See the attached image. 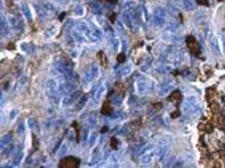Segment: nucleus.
<instances>
[{
  "mask_svg": "<svg viewBox=\"0 0 225 168\" xmlns=\"http://www.w3.org/2000/svg\"><path fill=\"white\" fill-rule=\"evenodd\" d=\"M166 148L164 147H159V146H155V144H149V146L143 147V151H142V155H141V161L142 166H150L151 163L154 161H160L163 160L164 155H166Z\"/></svg>",
  "mask_w": 225,
  "mask_h": 168,
  "instance_id": "1",
  "label": "nucleus"
},
{
  "mask_svg": "<svg viewBox=\"0 0 225 168\" xmlns=\"http://www.w3.org/2000/svg\"><path fill=\"white\" fill-rule=\"evenodd\" d=\"M53 65H55L56 72L58 73L64 79L73 81V79L76 78L74 72H73V65L69 60L64 58V57H57L55 60V62H53Z\"/></svg>",
  "mask_w": 225,
  "mask_h": 168,
  "instance_id": "2",
  "label": "nucleus"
},
{
  "mask_svg": "<svg viewBox=\"0 0 225 168\" xmlns=\"http://www.w3.org/2000/svg\"><path fill=\"white\" fill-rule=\"evenodd\" d=\"M45 97L49 101V103H52L53 106H58L61 103V94L58 92V84L56 79L49 78L45 82Z\"/></svg>",
  "mask_w": 225,
  "mask_h": 168,
  "instance_id": "3",
  "label": "nucleus"
},
{
  "mask_svg": "<svg viewBox=\"0 0 225 168\" xmlns=\"http://www.w3.org/2000/svg\"><path fill=\"white\" fill-rule=\"evenodd\" d=\"M181 107H183V113L186 114L187 116H192V118L197 116L199 114L201 113V103H200V101H199L196 97H193V95L192 97H188V98L184 99Z\"/></svg>",
  "mask_w": 225,
  "mask_h": 168,
  "instance_id": "4",
  "label": "nucleus"
},
{
  "mask_svg": "<svg viewBox=\"0 0 225 168\" xmlns=\"http://www.w3.org/2000/svg\"><path fill=\"white\" fill-rule=\"evenodd\" d=\"M155 82L149 77H139L135 82V90L139 95H144V94H151L155 90Z\"/></svg>",
  "mask_w": 225,
  "mask_h": 168,
  "instance_id": "5",
  "label": "nucleus"
},
{
  "mask_svg": "<svg viewBox=\"0 0 225 168\" xmlns=\"http://www.w3.org/2000/svg\"><path fill=\"white\" fill-rule=\"evenodd\" d=\"M33 7H35V11L39 15V17H41V19H49L56 15V8L53 7L49 1L35 3Z\"/></svg>",
  "mask_w": 225,
  "mask_h": 168,
  "instance_id": "6",
  "label": "nucleus"
},
{
  "mask_svg": "<svg viewBox=\"0 0 225 168\" xmlns=\"http://www.w3.org/2000/svg\"><path fill=\"white\" fill-rule=\"evenodd\" d=\"M125 11L126 12H129V15L131 16V19L134 20V23H135L136 27H139V25L142 24V21H143V17H142V8L139 7L136 3L134 1H126L125 3Z\"/></svg>",
  "mask_w": 225,
  "mask_h": 168,
  "instance_id": "7",
  "label": "nucleus"
},
{
  "mask_svg": "<svg viewBox=\"0 0 225 168\" xmlns=\"http://www.w3.org/2000/svg\"><path fill=\"white\" fill-rule=\"evenodd\" d=\"M74 28L84 36L86 42H94V44L97 42L95 37H94V33H93V27L90 24H87L86 21H77L74 24Z\"/></svg>",
  "mask_w": 225,
  "mask_h": 168,
  "instance_id": "8",
  "label": "nucleus"
},
{
  "mask_svg": "<svg viewBox=\"0 0 225 168\" xmlns=\"http://www.w3.org/2000/svg\"><path fill=\"white\" fill-rule=\"evenodd\" d=\"M151 23L155 28H163L167 24V11L162 7H158L155 12L152 13L151 17Z\"/></svg>",
  "mask_w": 225,
  "mask_h": 168,
  "instance_id": "9",
  "label": "nucleus"
},
{
  "mask_svg": "<svg viewBox=\"0 0 225 168\" xmlns=\"http://www.w3.org/2000/svg\"><path fill=\"white\" fill-rule=\"evenodd\" d=\"M7 20L11 27V31H12L15 35H21L23 31H24V24H23L21 19L16 15H9L7 17Z\"/></svg>",
  "mask_w": 225,
  "mask_h": 168,
  "instance_id": "10",
  "label": "nucleus"
},
{
  "mask_svg": "<svg viewBox=\"0 0 225 168\" xmlns=\"http://www.w3.org/2000/svg\"><path fill=\"white\" fill-rule=\"evenodd\" d=\"M99 77V68L98 65H90L89 69L86 70V72L84 73V78H82V81H84L85 85L90 84L92 81H94L95 78H98Z\"/></svg>",
  "mask_w": 225,
  "mask_h": 168,
  "instance_id": "11",
  "label": "nucleus"
},
{
  "mask_svg": "<svg viewBox=\"0 0 225 168\" xmlns=\"http://www.w3.org/2000/svg\"><path fill=\"white\" fill-rule=\"evenodd\" d=\"M79 98H81V92H79V90H74L73 93L62 97L61 103H62V106L64 107H70V106H73L74 103H77V102L79 101Z\"/></svg>",
  "mask_w": 225,
  "mask_h": 168,
  "instance_id": "12",
  "label": "nucleus"
},
{
  "mask_svg": "<svg viewBox=\"0 0 225 168\" xmlns=\"http://www.w3.org/2000/svg\"><path fill=\"white\" fill-rule=\"evenodd\" d=\"M76 90V85L73 81H69V79H64L62 82L58 84V92L61 94V97H65L68 94L73 93Z\"/></svg>",
  "mask_w": 225,
  "mask_h": 168,
  "instance_id": "13",
  "label": "nucleus"
},
{
  "mask_svg": "<svg viewBox=\"0 0 225 168\" xmlns=\"http://www.w3.org/2000/svg\"><path fill=\"white\" fill-rule=\"evenodd\" d=\"M156 90H158V94H159L160 97L168 95V94L173 90V82L171 81V79H166V81L160 82V84L158 85Z\"/></svg>",
  "mask_w": 225,
  "mask_h": 168,
  "instance_id": "14",
  "label": "nucleus"
},
{
  "mask_svg": "<svg viewBox=\"0 0 225 168\" xmlns=\"http://www.w3.org/2000/svg\"><path fill=\"white\" fill-rule=\"evenodd\" d=\"M208 48H209V50L213 53L215 56H220L221 52H220V44H218V40L216 39V36L213 35L212 32L209 33V36H208Z\"/></svg>",
  "mask_w": 225,
  "mask_h": 168,
  "instance_id": "15",
  "label": "nucleus"
},
{
  "mask_svg": "<svg viewBox=\"0 0 225 168\" xmlns=\"http://www.w3.org/2000/svg\"><path fill=\"white\" fill-rule=\"evenodd\" d=\"M186 41H187L188 49H189V52L192 53V55H195V56L200 55V45L197 44V41H196V39L193 37V36H188L186 39Z\"/></svg>",
  "mask_w": 225,
  "mask_h": 168,
  "instance_id": "16",
  "label": "nucleus"
},
{
  "mask_svg": "<svg viewBox=\"0 0 225 168\" xmlns=\"http://www.w3.org/2000/svg\"><path fill=\"white\" fill-rule=\"evenodd\" d=\"M78 166H79V160L77 158H73V156L64 158L60 161V167H62V168H76Z\"/></svg>",
  "mask_w": 225,
  "mask_h": 168,
  "instance_id": "17",
  "label": "nucleus"
},
{
  "mask_svg": "<svg viewBox=\"0 0 225 168\" xmlns=\"http://www.w3.org/2000/svg\"><path fill=\"white\" fill-rule=\"evenodd\" d=\"M121 19H122V23L125 24V27L127 28V29H130V31H135L136 28V25H135V23H134V20L131 19V16L129 15V12H126V11H123L122 12V15H121Z\"/></svg>",
  "mask_w": 225,
  "mask_h": 168,
  "instance_id": "18",
  "label": "nucleus"
},
{
  "mask_svg": "<svg viewBox=\"0 0 225 168\" xmlns=\"http://www.w3.org/2000/svg\"><path fill=\"white\" fill-rule=\"evenodd\" d=\"M105 93H106V86H105V85H99L97 89L93 90V101L95 102V103L99 102L105 97Z\"/></svg>",
  "mask_w": 225,
  "mask_h": 168,
  "instance_id": "19",
  "label": "nucleus"
},
{
  "mask_svg": "<svg viewBox=\"0 0 225 168\" xmlns=\"http://www.w3.org/2000/svg\"><path fill=\"white\" fill-rule=\"evenodd\" d=\"M23 158H24V152H23V150H16L15 153H13V158H12V163H11V166L12 167H17L20 166V163L23 161Z\"/></svg>",
  "mask_w": 225,
  "mask_h": 168,
  "instance_id": "20",
  "label": "nucleus"
},
{
  "mask_svg": "<svg viewBox=\"0 0 225 168\" xmlns=\"http://www.w3.org/2000/svg\"><path fill=\"white\" fill-rule=\"evenodd\" d=\"M20 9H21V12H23V15H24L25 20H27V21H29V23H32V13H31L29 5H28L25 1H23L21 4H20Z\"/></svg>",
  "mask_w": 225,
  "mask_h": 168,
  "instance_id": "21",
  "label": "nucleus"
},
{
  "mask_svg": "<svg viewBox=\"0 0 225 168\" xmlns=\"http://www.w3.org/2000/svg\"><path fill=\"white\" fill-rule=\"evenodd\" d=\"M11 27H9V24H8V20L3 16L1 17V37H5V36H8V35H11Z\"/></svg>",
  "mask_w": 225,
  "mask_h": 168,
  "instance_id": "22",
  "label": "nucleus"
},
{
  "mask_svg": "<svg viewBox=\"0 0 225 168\" xmlns=\"http://www.w3.org/2000/svg\"><path fill=\"white\" fill-rule=\"evenodd\" d=\"M12 143H13L12 142V134H4V135L1 136V140H0V148L3 150Z\"/></svg>",
  "mask_w": 225,
  "mask_h": 168,
  "instance_id": "23",
  "label": "nucleus"
},
{
  "mask_svg": "<svg viewBox=\"0 0 225 168\" xmlns=\"http://www.w3.org/2000/svg\"><path fill=\"white\" fill-rule=\"evenodd\" d=\"M27 123H28V127H29L33 132H37V131L40 130V123H39V121L36 118H32V116H31V118H28Z\"/></svg>",
  "mask_w": 225,
  "mask_h": 168,
  "instance_id": "24",
  "label": "nucleus"
},
{
  "mask_svg": "<svg viewBox=\"0 0 225 168\" xmlns=\"http://www.w3.org/2000/svg\"><path fill=\"white\" fill-rule=\"evenodd\" d=\"M130 73H131V66H130V65H122L121 68H117V74H118V77L129 76Z\"/></svg>",
  "mask_w": 225,
  "mask_h": 168,
  "instance_id": "25",
  "label": "nucleus"
},
{
  "mask_svg": "<svg viewBox=\"0 0 225 168\" xmlns=\"http://www.w3.org/2000/svg\"><path fill=\"white\" fill-rule=\"evenodd\" d=\"M107 160H109L107 161V166L109 167H115L117 164H118V161H119V153L118 152H113Z\"/></svg>",
  "mask_w": 225,
  "mask_h": 168,
  "instance_id": "26",
  "label": "nucleus"
},
{
  "mask_svg": "<svg viewBox=\"0 0 225 168\" xmlns=\"http://www.w3.org/2000/svg\"><path fill=\"white\" fill-rule=\"evenodd\" d=\"M109 39H110V42H111V48H113V50H114V52H118V50H119V47H121V40L117 37L115 35L110 36Z\"/></svg>",
  "mask_w": 225,
  "mask_h": 168,
  "instance_id": "27",
  "label": "nucleus"
},
{
  "mask_svg": "<svg viewBox=\"0 0 225 168\" xmlns=\"http://www.w3.org/2000/svg\"><path fill=\"white\" fill-rule=\"evenodd\" d=\"M97 122H98L97 115L95 114H92V115H89V118H86V126L90 127V129H93V127L97 126Z\"/></svg>",
  "mask_w": 225,
  "mask_h": 168,
  "instance_id": "28",
  "label": "nucleus"
},
{
  "mask_svg": "<svg viewBox=\"0 0 225 168\" xmlns=\"http://www.w3.org/2000/svg\"><path fill=\"white\" fill-rule=\"evenodd\" d=\"M181 3H183L184 9H187V11H193L196 8L195 0H181Z\"/></svg>",
  "mask_w": 225,
  "mask_h": 168,
  "instance_id": "29",
  "label": "nucleus"
},
{
  "mask_svg": "<svg viewBox=\"0 0 225 168\" xmlns=\"http://www.w3.org/2000/svg\"><path fill=\"white\" fill-rule=\"evenodd\" d=\"M20 49H21L25 55H29V53L33 52V49H35V48H33L31 44H28V42H23V44L20 45Z\"/></svg>",
  "mask_w": 225,
  "mask_h": 168,
  "instance_id": "30",
  "label": "nucleus"
},
{
  "mask_svg": "<svg viewBox=\"0 0 225 168\" xmlns=\"http://www.w3.org/2000/svg\"><path fill=\"white\" fill-rule=\"evenodd\" d=\"M98 140V134L97 132H92L89 136V147H94V144Z\"/></svg>",
  "mask_w": 225,
  "mask_h": 168,
  "instance_id": "31",
  "label": "nucleus"
},
{
  "mask_svg": "<svg viewBox=\"0 0 225 168\" xmlns=\"http://www.w3.org/2000/svg\"><path fill=\"white\" fill-rule=\"evenodd\" d=\"M122 101H123V95H122V94H115V95L111 98V102H113L114 105H117V106H118V105H121Z\"/></svg>",
  "mask_w": 225,
  "mask_h": 168,
  "instance_id": "32",
  "label": "nucleus"
},
{
  "mask_svg": "<svg viewBox=\"0 0 225 168\" xmlns=\"http://www.w3.org/2000/svg\"><path fill=\"white\" fill-rule=\"evenodd\" d=\"M56 32H57V27H56V25H53L52 28H49V29L45 31V37H47V39L52 37V36L56 35Z\"/></svg>",
  "mask_w": 225,
  "mask_h": 168,
  "instance_id": "33",
  "label": "nucleus"
},
{
  "mask_svg": "<svg viewBox=\"0 0 225 168\" xmlns=\"http://www.w3.org/2000/svg\"><path fill=\"white\" fill-rule=\"evenodd\" d=\"M85 13V9L82 5H77V7L74 8V11H73V15L77 16V17H79V16H82Z\"/></svg>",
  "mask_w": 225,
  "mask_h": 168,
  "instance_id": "34",
  "label": "nucleus"
},
{
  "mask_svg": "<svg viewBox=\"0 0 225 168\" xmlns=\"http://www.w3.org/2000/svg\"><path fill=\"white\" fill-rule=\"evenodd\" d=\"M86 101H87V97H86V95L81 97V98H79V102H78V103H77V107H76V110H81L82 107L85 106V103H86Z\"/></svg>",
  "mask_w": 225,
  "mask_h": 168,
  "instance_id": "35",
  "label": "nucleus"
},
{
  "mask_svg": "<svg viewBox=\"0 0 225 168\" xmlns=\"http://www.w3.org/2000/svg\"><path fill=\"white\" fill-rule=\"evenodd\" d=\"M68 148H69V147H68V143H62V146L60 147V151H58V153H57V155H58L60 158H61V156H64L65 153L68 152Z\"/></svg>",
  "mask_w": 225,
  "mask_h": 168,
  "instance_id": "36",
  "label": "nucleus"
},
{
  "mask_svg": "<svg viewBox=\"0 0 225 168\" xmlns=\"http://www.w3.org/2000/svg\"><path fill=\"white\" fill-rule=\"evenodd\" d=\"M27 81H28V77H27V76H20L17 84H16V87H21V86H24V85L27 84Z\"/></svg>",
  "mask_w": 225,
  "mask_h": 168,
  "instance_id": "37",
  "label": "nucleus"
},
{
  "mask_svg": "<svg viewBox=\"0 0 225 168\" xmlns=\"http://www.w3.org/2000/svg\"><path fill=\"white\" fill-rule=\"evenodd\" d=\"M16 132L19 134V135L24 136V132H25V123L24 122H20L19 126H17V130H16Z\"/></svg>",
  "mask_w": 225,
  "mask_h": 168,
  "instance_id": "38",
  "label": "nucleus"
},
{
  "mask_svg": "<svg viewBox=\"0 0 225 168\" xmlns=\"http://www.w3.org/2000/svg\"><path fill=\"white\" fill-rule=\"evenodd\" d=\"M168 99H170V101H172V102L180 101V93H179V92H173V93L168 97Z\"/></svg>",
  "mask_w": 225,
  "mask_h": 168,
  "instance_id": "39",
  "label": "nucleus"
},
{
  "mask_svg": "<svg viewBox=\"0 0 225 168\" xmlns=\"http://www.w3.org/2000/svg\"><path fill=\"white\" fill-rule=\"evenodd\" d=\"M90 5H92L93 11L97 13V15H101V13H102V8L99 7V5L97 4V3H92V4H90Z\"/></svg>",
  "mask_w": 225,
  "mask_h": 168,
  "instance_id": "40",
  "label": "nucleus"
},
{
  "mask_svg": "<svg viewBox=\"0 0 225 168\" xmlns=\"http://www.w3.org/2000/svg\"><path fill=\"white\" fill-rule=\"evenodd\" d=\"M111 107H110V105L109 103H106L103 106V109H102V114H106V115H109V114H111Z\"/></svg>",
  "mask_w": 225,
  "mask_h": 168,
  "instance_id": "41",
  "label": "nucleus"
},
{
  "mask_svg": "<svg viewBox=\"0 0 225 168\" xmlns=\"http://www.w3.org/2000/svg\"><path fill=\"white\" fill-rule=\"evenodd\" d=\"M16 115H17V110H16V109H13L12 111L9 113V121H12V119H15V116H16Z\"/></svg>",
  "mask_w": 225,
  "mask_h": 168,
  "instance_id": "42",
  "label": "nucleus"
},
{
  "mask_svg": "<svg viewBox=\"0 0 225 168\" xmlns=\"http://www.w3.org/2000/svg\"><path fill=\"white\" fill-rule=\"evenodd\" d=\"M150 65H151V58L149 60V62H146V64H144V66H142V70H143V72L149 70L150 69Z\"/></svg>",
  "mask_w": 225,
  "mask_h": 168,
  "instance_id": "43",
  "label": "nucleus"
},
{
  "mask_svg": "<svg viewBox=\"0 0 225 168\" xmlns=\"http://www.w3.org/2000/svg\"><path fill=\"white\" fill-rule=\"evenodd\" d=\"M221 47H223V53L225 55V35L221 36Z\"/></svg>",
  "mask_w": 225,
  "mask_h": 168,
  "instance_id": "44",
  "label": "nucleus"
},
{
  "mask_svg": "<svg viewBox=\"0 0 225 168\" xmlns=\"http://www.w3.org/2000/svg\"><path fill=\"white\" fill-rule=\"evenodd\" d=\"M117 146H118V140H117V138H113L111 139V147L113 148H115Z\"/></svg>",
  "mask_w": 225,
  "mask_h": 168,
  "instance_id": "45",
  "label": "nucleus"
},
{
  "mask_svg": "<svg viewBox=\"0 0 225 168\" xmlns=\"http://www.w3.org/2000/svg\"><path fill=\"white\" fill-rule=\"evenodd\" d=\"M57 3H60V4H62V5H68L69 4V0H56Z\"/></svg>",
  "mask_w": 225,
  "mask_h": 168,
  "instance_id": "46",
  "label": "nucleus"
},
{
  "mask_svg": "<svg viewBox=\"0 0 225 168\" xmlns=\"http://www.w3.org/2000/svg\"><path fill=\"white\" fill-rule=\"evenodd\" d=\"M109 131V127L107 126H103V129H102V132H107Z\"/></svg>",
  "mask_w": 225,
  "mask_h": 168,
  "instance_id": "47",
  "label": "nucleus"
},
{
  "mask_svg": "<svg viewBox=\"0 0 225 168\" xmlns=\"http://www.w3.org/2000/svg\"><path fill=\"white\" fill-rule=\"evenodd\" d=\"M199 3H201V4H204V5H208L207 0H199Z\"/></svg>",
  "mask_w": 225,
  "mask_h": 168,
  "instance_id": "48",
  "label": "nucleus"
},
{
  "mask_svg": "<svg viewBox=\"0 0 225 168\" xmlns=\"http://www.w3.org/2000/svg\"><path fill=\"white\" fill-rule=\"evenodd\" d=\"M123 60H125V56H119V57H118V61H119V62H122Z\"/></svg>",
  "mask_w": 225,
  "mask_h": 168,
  "instance_id": "49",
  "label": "nucleus"
},
{
  "mask_svg": "<svg viewBox=\"0 0 225 168\" xmlns=\"http://www.w3.org/2000/svg\"><path fill=\"white\" fill-rule=\"evenodd\" d=\"M212 107H213V111H215V113L217 111V105H216V103H215V105H212Z\"/></svg>",
  "mask_w": 225,
  "mask_h": 168,
  "instance_id": "50",
  "label": "nucleus"
},
{
  "mask_svg": "<svg viewBox=\"0 0 225 168\" xmlns=\"http://www.w3.org/2000/svg\"><path fill=\"white\" fill-rule=\"evenodd\" d=\"M105 1H107V3H115L117 0H105Z\"/></svg>",
  "mask_w": 225,
  "mask_h": 168,
  "instance_id": "51",
  "label": "nucleus"
},
{
  "mask_svg": "<svg viewBox=\"0 0 225 168\" xmlns=\"http://www.w3.org/2000/svg\"><path fill=\"white\" fill-rule=\"evenodd\" d=\"M74 1H78V0H74Z\"/></svg>",
  "mask_w": 225,
  "mask_h": 168,
  "instance_id": "52",
  "label": "nucleus"
}]
</instances>
